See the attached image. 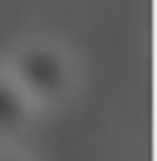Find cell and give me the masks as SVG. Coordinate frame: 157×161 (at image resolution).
<instances>
[]
</instances>
